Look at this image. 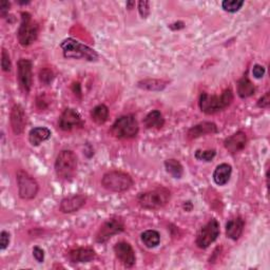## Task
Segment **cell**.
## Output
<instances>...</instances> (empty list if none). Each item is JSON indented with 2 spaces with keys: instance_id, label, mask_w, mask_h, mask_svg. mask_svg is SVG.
<instances>
[{
  "instance_id": "1",
  "label": "cell",
  "mask_w": 270,
  "mask_h": 270,
  "mask_svg": "<svg viewBox=\"0 0 270 270\" xmlns=\"http://www.w3.org/2000/svg\"><path fill=\"white\" fill-rule=\"evenodd\" d=\"M233 100V91L230 89H226L221 95H209L207 93H202L200 96L199 105L204 113L214 114L229 107Z\"/></svg>"
},
{
  "instance_id": "2",
  "label": "cell",
  "mask_w": 270,
  "mask_h": 270,
  "mask_svg": "<svg viewBox=\"0 0 270 270\" xmlns=\"http://www.w3.org/2000/svg\"><path fill=\"white\" fill-rule=\"evenodd\" d=\"M60 48L63 52V56L66 58L85 59L88 61H95L98 59V54L93 49L73 40V38H68V40L63 41Z\"/></svg>"
},
{
  "instance_id": "3",
  "label": "cell",
  "mask_w": 270,
  "mask_h": 270,
  "mask_svg": "<svg viewBox=\"0 0 270 270\" xmlns=\"http://www.w3.org/2000/svg\"><path fill=\"white\" fill-rule=\"evenodd\" d=\"M171 199V192L164 187H160L152 191L140 194L137 198L140 207L150 210H157L163 208L169 203Z\"/></svg>"
},
{
  "instance_id": "4",
  "label": "cell",
  "mask_w": 270,
  "mask_h": 270,
  "mask_svg": "<svg viewBox=\"0 0 270 270\" xmlns=\"http://www.w3.org/2000/svg\"><path fill=\"white\" fill-rule=\"evenodd\" d=\"M77 157L70 150L61 151L55 161V172L63 181H71L77 171Z\"/></svg>"
},
{
  "instance_id": "5",
  "label": "cell",
  "mask_w": 270,
  "mask_h": 270,
  "mask_svg": "<svg viewBox=\"0 0 270 270\" xmlns=\"http://www.w3.org/2000/svg\"><path fill=\"white\" fill-rule=\"evenodd\" d=\"M101 185L112 192H125L133 186V179L125 172L110 171L102 176Z\"/></svg>"
},
{
  "instance_id": "6",
  "label": "cell",
  "mask_w": 270,
  "mask_h": 270,
  "mask_svg": "<svg viewBox=\"0 0 270 270\" xmlns=\"http://www.w3.org/2000/svg\"><path fill=\"white\" fill-rule=\"evenodd\" d=\"M138 129V123L133 115H125L113 124L111 134L120 139H129L137 135Z\"/></svg>"
},
{
  "instance_id": "7",
  "label": "cell",
  "mask_w": 270,
  "mask_h": 270,
  "mask_svg": "<svg viewBox=\"0 0 270 270\" xmlns=\"http://www.w3.org/2000/svg\"><path fill=\"white\" fill-rule=\"evenodd\" d=\"M38 36V24L32 19L30 13H21V22L18 29V42L22 47L32 45Z\"/></svg>"
},
{
  "instance_id": "8",
  "label": "cell",
  "mask_w": 270,
  "mask_h": 270,
  "mask_svg": "<svg viewBox=\"0 0 270 270\" xmlns=\"http://www.w3.org/2000/svg\"><path fill=\"white\" fill-rule=\"evenodd\" d=\"M17 185H18V194L19 197L23 200H32L38 194V184L28 172L18 171L16 174Z\"/></svg>"
},
{
  "instance_id": "9",
  "label": "cell",
  "mask_w": 270,
  "mask_h": 270,
  "mask_svg": "<svg viewBox=\"0 0 270 270\" xmlns=\"http://www.w3.org/2000/svg\"><path fill=\"white\" fill-rule=\"evenodd\" d=\"M218 236H220V224L215 218H212L200 230L197 238V245L201 249L208 248Z\"/></svg>"
},
{
  "instance_id": "10",
  "label": "cell",
  "mask_w": 270,
  "mask_h": 270,
  "mask_svg": "<svg viewBox=\"0 0 270 270\" xmlns=\"http://www.w3.org/2000/svg\"><path fill=\"white\" fill-rule=\"evenodd\" d=\"M125 230V224L121 217H111L106 221L99 228L96 235L97 243H105L110 240L113 236L119 235Z\"/></svg>"
},
{
  "instance_id": "11",
  "label": "cell",
  "mask_w": 270,
  "mask_h": 270,
  "mask_svg": "<svg viewBox=\"0 0 270 270\" xmlns=\"http://www.w3.org/2000/svg\"><path fill=\"white\" fill-rule=\"evenodd\" d=\"M18 82L20 88L24 93H29L33 84V73H32V62L28 59L21 58L18 61L17 68Z\"/></svg>"
},
{
  "instance_id": "12",
  "label": "cell",
  "mask_w": 270,
  "mask_h": 270,
  "mask_svg": "<svg viewBox=\"0 0 270 270\" xmlns=\"http://www.w3.org/2000/svg\"><path fill=\"white\" fill-rule=\"evenodd\" d=\"M58 126L63 131H71L76 128H82L84 122L79 112H76L74 109H66L59 118Z\"/></svg>"
},
{
  "instance_id": "13",
  "label": "cell",
  "mask_w": 270,
  "mask_h": 270,
  "mask_svg": "<svg viewBox=\"0 0 270 270\" xmlns=\"http://www.w3.org/2000/svg\"><path fill=\"white\" fill-rule=\"evenodd\" d=\"M114 252L117 258L125 267H132L135 264V252L129 243L121 242L114 246Z\"/></svg>"
},
{
  "instance_id": "14",
  "label": "cell",
  "mask_w": 270,
  "mask_h": 270,
  "mask_svg": "<svg viewBox=\"0 0 270 270\" xmlns=\"http://www.w3.org/2000/svg\"><path fill=\"white\" fill-rule=\"evenodd\" d=\"M10 122L12 130L15 135H20L24 131V127L27 125V117H25L24 109L20 105H15L12 108Z\"/></svg>"
},
{
  "instance_id": "15",
  "label": "cell",
  "mask_w": 270,
  "mask_h": 270,
  "mask_svg": "<svg viewBox=\"0 0 270 270\" xmlns=\"http://www.w3.org/2000/svg\"><path fill=\"white\" fill-rule=\"evenodd\" d=\"M246 144H247V136L243 131H238L237 133L227 137L224 141L225 148L233 154L243 150L245 148Z\"/></svg>"
},
{
  "instance_id": "16",
  "label": "cell",
  "mask_w": 270,
  "mask_h": 270,
  "mask_svg": "<svg viewBox=\"0 0 270 270\" xmlns=\"http://www.w3.org/2000/svg\"><path fill=\"white\" fill-rule=\"evenodd\" d=\"M86 204V198L82 195L72 196L60 202V211L63 213H73L83 208Z\"/></svg>"
},
{
  "instance_id": "17",
  "label": "cell",
  "mask_w": 270,
  "mask_h": 270,
  "mask_svg": "<svg viewBox=\"0 0 270 270\" xmlns=\"http://www.w3.org/2000/svg\"><path fill=\"white\" fill-rule=\"evenodd\" d=\"M216 132H217V127L215 124L210 123V122H204V123H201L197 126L190 128L187 135H188V138L195 139V138L207 135V134H214Z\"/></svg>"
},
{
  "instance_id": "18",
  "label": "cell",
  "mask_w": 270,
  "mask_h": 270,
  "mask_svg": "<svg viewBox=\"0 0 270 270\" xmlns=\"http://www.w3.org/2000/svg\"><path fill=\"white\" fill-rule=\"evenodd\" d=\"M68 256L72 263H88L94 260L95 251L92 248H76L71 250Z\"/></svg>"
},
{
  "instance_id": "19",
  "label": "cell",
  "mask_w": 270,
  "mask_h": 270,
  "mask_svg": "<svg viewBox=\"0 0 270 270\" xmlns=\"http://www.w3.org/2000/svg\"><path fill=\"white\" fill-rule=\"evenodd\" d=\"M244 226H245V222H244L243 218L240 216L234 218V220H230L226 224L227 237L231 240H234V241L239 240L243 234Z\"/></svg>"
},
{
  "instance_id": "20",
  "label": "cell",
  "mask_w": 270,
  "mask_h": 270,
  "mask_svg": "<svg viewBox=\"0 0 270 270\" xmlns=\"http://www.w3.org/2000/svg\"><path fill=\"white\" fill-rule=\"evenodd\" d=\"M231 172H233V168L228 164H221L216 167L213 173V179L216 185L224 186L226 185L231 176Z\"/></svg>"
},
{
  "instance_id": "21",
  "label": "cell",
  "mask_w": 270,
  "mask_h": 270,
  "mask_svg": "<svg viewBox=\"0 0 270 270\" xmlns=\"http://www.w3.org/2000/svg\"><path fill=\"white\" fill-rule=\"evenodd\" d=\"M51 137V131L45 127H37L29 133V140L32 146H40L43 141Z\"/></svg>"
},
{
  "instance_id": "22",
  "label": "cell",
  "mask_w": 270,
  "mask_h": 270,
  "mask_svg": "<svg viewBox=\"0 0 270 270\" xmlns=\"http://www.w3.org/2000/svg\"><path fill=\"white\" fill-rule=\"evenodd\" d=\"M144 124L148 129H161L165 124V120L163 114L160 111L154 110L151 111L145 118Z\"/></svg>"
},
{
  "instance_id": "23",
  "label": "cell",
  "mask_w": 270,
  "mask_h": 270,
  "mask_svg": "<svg viewBox=\"0 0 270 270\" xmlns=\"http://www.w3.org/2000/svg\"><path fill=\"white\" fill-rule=\"evenodd\" d=\"M255 92V88L248 77L244 76L238 83V94L241 98H248Z\"/></svg>"
},
{
  "instance_id": "24",
  "label": "cell",
  "mask_w": 270,
  "mask_h": 270,
  "mask_svg": "<svg viewBox=\"0 0 270 270\" xmlns=\"http://www.w3.org/2000/svg\"><path fill=\"white\" fill-rule=\"evenodd\" d=\"M109 118V109L106 105H98L91 111V119L97 125H104Z\"/></svg>"
},
{
  "instance_id": "25",
  "label": "cell",
  "mask_w": 270,
  "mask_h": 270,
  "mask_svg": "<svg viewBox=\"0 0 270 270\" xmlns=\"http://www.w3.org/2000/svg\"><path fill=\"white\" fill-rule=\"evenodd\" d=\"M141 241L148 248L157 247L161 242V236L157 230H147L141 234Z\"/></svg>"
},
{
  "instance_id": "26",
  "label": "cell",
  "mask_w": 270,
  "mask_h": 270,
  "mask_svg": "<svg viewBox=\"0 0 270 270\" xmlns=\"http://www.w3.org/2000/svg\"><path fill=\"white\" fill-rule=\"evenodd\" d=\"M165 167H166L167 172L171 174L174 178H181L183 176V173H184L183 166L178 161L173 160V159L166 161Z\"/></svg>"
},
{
  "instance_id": "27",
  "label": "cell",
  "mask_w": 270,
  "mask_h": 270,
  "mask_svg": "<svg viewBox=\"0 0 270 270\" xmlns=\"http://www.w3.org/2000/svg\"><path fill=\"white\" fill-rule=\"evenodd\" d=\"M167 86V82L160 80H145L138 83V87L149 91H162Z\"/></svg>"
},
{
  "instance_id": "28",
  "label": "cell",
  "mask_w": 270,
  "mask_h": 270,
  "mask_svg": "<svg viewBox=\"0 0 270 270\" xmlns=\"http://www.w3.org/2000/svg\"><path fill=\"white\" fill-rule=\"evenodd\" d=\"M243 5L244 2H242V0H225L222 4V7L226 12L235 13L238 12L243 7Z\"/></svg>"
},
{
  "instance_id": "29",
  "label": "cell",
  "mask_w": 270,
  "mask_h": 270,
  "mask_svg": "<svg viewBox=\"0 0 270 270\" xmlns=\"http://www.w3.org/2000/svg\"><path fill=\"white\" fill-rule=\"evenodd\" d=\"M215 150H207V151H202L198 150L196 152V158L199 161H204V162H211L214 157H215Z\"/></svg>"
},
{
  "instance_id": "30",
  "label": "cell",
  "mask_w": 270,
  "mask_h": 270,
  "mask_svg": "<svg viewBox=\"0 0 270 270\" xmlns=\"http://www.w3.org/2000/svg\"><path fill=\"white\" fill-rule=\"evenodd\" d=\"M40 80L45 85H50L54 80V73L51 69L45 68L40 73Z\"/></svg>"
},
{
  "instance_id": "31",
  "label": "cell",
  "mask_w": 270,
  "mask_h": 270,
  "mask_svg": "<svg viewBox=\"0 0 270 270\" xmlns=\"http://www.w3.org/2000/svg\"><path fill=\"white\" fill-rule=\"evenodd\" d=\"M2 68L5 72H10L12 69L11 59H10L9 53L7 52L6 49H4L3 52H2Z\"/></svg>"
},
{
  "instance_id": "32",
  "label": "cell",
  "mask_w": 270,
  "mask_h": 270,
  "mask_svg": "<svg viewBox=\"0 0 270 270\" xmlns=\"http://www.w3.org/2000/svg\"><path fill=\"white\" fill-rule=\"evenodd\" d=\"M138 11L139 14L143 18H147L150 14V4L149 2H146V0H141V2L138 3Z\"/></svg>"
},
{
  "instance_id": "33",
  "label": "cell",
  "mask_w": 270,
  "mask_h": 270,
  "mask_svg": "<svg viewBox=\"0 0 270 270\" xmlns=\"http://www.w3.org/2000/svg\"><path fill=\"white\" fill-rule=\"evenodd\" d=\"M10 243V235L7 231H3L2 234H0V248L2 250H5Z\"/></svg>"
},
{
  "instance_id": "34",
  "label": "cell",
  "mask_w": 270,
  "mask_h": 270,
  "mask_svg": "<svg viewBox=\"0 0 270 270\" xmlns=\"http://www.w3.org/2000/svg\"><path fill=\"white\" fill-rule=\"evenodd\" d=\"M270 105V93L267 92L264 96H262L259 101H258V106L262 109H267Z\"/></svg>"
},
{
  "instance_id": "35",
  "label": "cell",
  "mask_w": 270,
  "mask_h": 270,
  "mask_svg": "<svg viewBox=\"0 0 270 270\" xmlns=\"http://www.w3.org/2000/svg\"><path fill=\"white\" fill-rule=\"evenodd\" d=\"M33 255L38 263H43L45 260V252L40 247H34L33 249Z\"/></svg>"
},
{
  "instance_id": "36",
  "label": "cell",
  "mask_w": 270,
  "mask_h": 270,
  "mask_svg": "<svg viewBox=\"0 0 270 270\" xmlns=\"http://www.w3.org/2000/svg\"><path fill=\"white\" fill-rule=\"evenodd\" d=\"M252 74L255 77V79H262L265 74V69L263 66L260 65H255L252 69Z\"/></svg>"
},
{
  "instance_id": "37",
  "label": "cell",
  "mask_w": 270,
  "mask_h": 270,
  "mask_svg": "<svg viewBox=\"0 0 270 270\" xmlns=\"http://www.w3.org/2000/svg\"><path fill=\"white\" fill-rule=\"evenodd\" d=\"M10 6H11L10 3L6 2V0H4V2L0 3V14H2L3 17H6L8 15Z\"/></svg>"
},
{
  "instance_id": "38",
  "label": "cell",
  "mask_w": 270,
  "mask_h": 270,
  "mask_svg": "<svg viewBox=\"0 0 270 270\" xmlns=\"http://www.w3.org/2000/svg\"><path fill=\"white\" fill-rule=\"evenodd\" d=\"M73 92L75 93V95H79L80 97L82 96V90H81L80 83H74L73 84Z\"/></svg>"
},
{
  "instance_id": "39",
  "label": "cell",
  "mask_w": 270,
  "mask_h": 270,
  "mask_svg": "<svg viewBox=\"0 0 270 270\" xmlns=\"http://www.w3.org/2000/svg\"><path fill=\"white\" fill-rule=\"evenodd\" d=\"M134 5H135L134 2H128V3H127V7H128V9H129V10H131V9L133 8Z\"/></svg>"
}]
</instances>
